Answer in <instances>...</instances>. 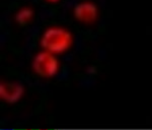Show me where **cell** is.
<instances>
[{"label": "cell", "instance_id": "1", "mask_svg": "<svg viewBox=\"0 0 152 130\" xmlns=\"http://www.w3.org/2000/svg\"><path fill=\"white\" fill-rule=\"evenodd\" d=\"M72 37L70 33L60 28L48 29L42 37V47L51 53H63L70 48Z\"/></svg>", "mask_w": 152, "mask_h": 130}, {"label": "cell", "instance_id": "2", "mask_svg": "<svg viewBox=\"0 0 152 130\" xmlns=\"http://www.w3.org/2000/svg\"><path fill=\"white\" fill-rule=\"evenodd\" d=\"M33 68L39 76L49 78L57 74L59 63L58 60L52 55V53L46 51V52H40L38 55H36L33 62Z\"/></svg>", "mask_w": 152, "mask_h": 130}, {"label": "cell", "instance_id": "3", "mask_svg": "<svg viewBox=\"0 0 152 130\" xmlns=\"http://www.w3.org/2000/svg\"><path fill=\"white\" fill-rule=\"evenodd\" d=\"M23 87L18 82H2L0 84V97L9 104H14L23 98Z\"/></svg>", "mask_w": 152, "mask_h": 130}, {"label": "cell", "instance_id": "4", "mask_svg": "<svg viewBox=\"0 0 152 130\" xmlns=\"http://www.w3.org/2000/svg\"><path fill=\"white\" fill-rule=\"evenodd\" d=\"M74 16L76 19L85 24H90L96 19L97 7L91 2H81L74 7Z\"/></svg>", "mask_w": 152, "mask_h": 130}, {"label": "cell", "instance_id": "5", "mask_svg": "<svg viewBox=\"0 0 152 130\" xmlns=\"http://www.w3.org/2000/svg\"><path fill=\"white\" fill-rule=\"evenodd\" d=\"M34 12L31 8H23L20 9L15 15V21L20 24V26H26L31 21L33 18Z\"/></svg>", "mask_w": 152, "mask_h": 130}, {"label": "cell", "instance_id": "6", "mask_svg": "<svg viewBox=\"0 0 152 130\" xmlns=\"http://www.w3.org/2000/svg\"><path fill=\"white\" fill-rule=\"evenodd\" d=\"M48 1H50V2H57V1H59V0H48Z\"/></svg>", "mask_w": 152, "mask_h": 130}]
</instances>
